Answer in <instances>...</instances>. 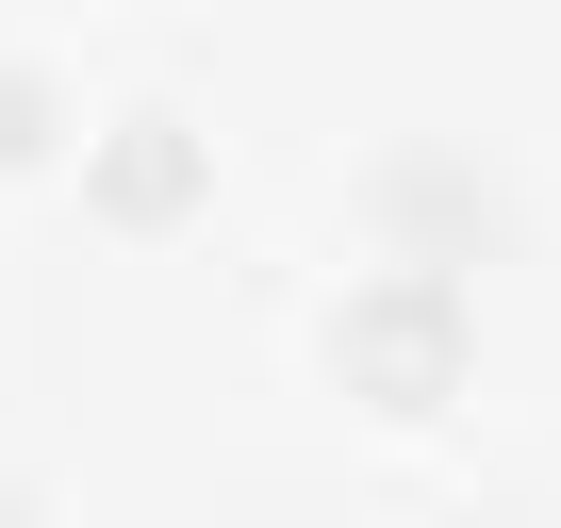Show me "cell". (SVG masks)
I'll return each mask as SVG.
<instances>
[{"instance_id": "6da1fadb", "label": "cell", "mask_w": 561, "mask_h": 528, "mask_svg": "<svg viewBox=\"0 0 561 528\" xmlns=\"http://www.w3.org/2000/svg\"><path fill=\"white\" fill-rule=\"evenodd\" d=\"M331 380H347L364 413H430V397L462 380V282H446V264H380V282H347V298H331Z\"/></svg>"}, {"instance_id": "277c9868", "label": "cell", "mask_w": 561, "mask_h": 528, "mask_svg": "<svg viewBox=\"0 0 561 528\" xmlns=\"http://www.w3.org/2000/svg\"><path fill=\"white\" fill-rule=\"evenodd\" d=\"M50 133H67V83H50L34 50H0V165H34Z\"/></svg>"}, {"instance_id": "3957f363", "label": "cell", "mask_w": 561, "mask_h": 528, "mask_svg": "<svg viewBox=\"0 0 561 528\" xmlns=\"http://www.w3.org/2000/svg\"><path fill=\"white\" fill-rule=\"evenodd\" d=\"M83 198H100L116 231H149V215H182V198H198V133H182L165 100H133V116H100V149H83Z\"/></svg>"}, {"instance_id": "7a4b0ae2", "label": "cell", "mask_w": 561, "mask_h": 528, "mask_svg": "<svg viewBox=\"0 0 561 528\" xmlns=\"http://www.w3.org/2000/svg\"><path fill=\"white\" fill-rule=\"evenodd\" d=\"M364 215L397 231V264H462V248H495V182H479L462 149H380Z\"/></svg>"}]
</instances>
